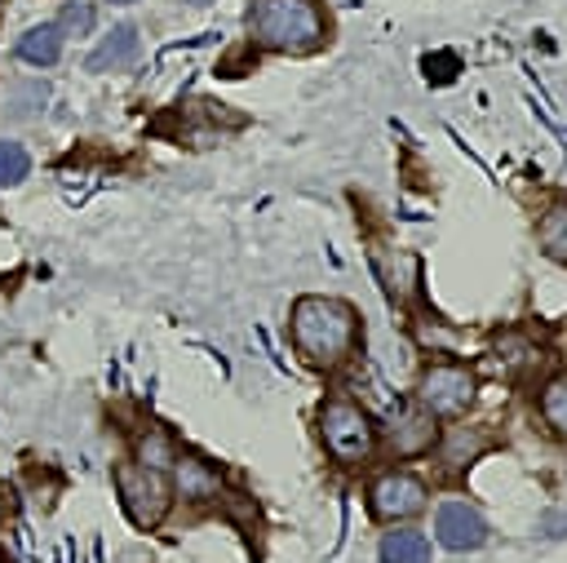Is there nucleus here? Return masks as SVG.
Returning <instances> with one entry per match:
<instances>
[{
  "instance_id": "11",
  "label": "nucleus",
  "mask_w": 567,
  "mask_h": 563,
  "mask_svg": "<svg viewBox=\"0 0 567 563\" xmlns=\"http://www.w3.org/2000/svg\"><path fill=\"white\" fill-rule=\"evenodd\" d=\"M381 563H430V541L416 528H399L381 536Z\"/></svg>"
},
{
  "instance_id": "19",
  "label": "nucleus",
  "mask_w": 567,
  "mask_h": 563,
  "mask_svg": "<svg viewBox=\"0 0 567 563\" xmlns=\"http://www.w3.org/2000/svg\"><path fill=\"white\" fill-rule=\"evenodd\" d=\"M0 519H4V488H0Z\"/></svg>"
},
{
  "instance_id": "6",
  "label": "nucleus",
  "mask_w": 567,
  "mask_h": 563,
  "mask_svg": "<svg viewBox=\"0 0 567 563\" xmlns=\"http://www.w3.org/2000/svg\"><path fill=\"white\" fill-rule=\"evenodd\" d=\"M368 510H372L377 519H385V523L412 519V514L425 510V483H421L412 470H385V474H377L372 488H368Z\"/></svg>"
},
{
  "instance_id": "17",
  "label": "nucleus",
  "mask_w": 567,
  "mask_h": 563,
  "mask_svg": "<svg viewBox=\"0 0 567 563\" xmlns=\"http://www.w3.org/2000/svg\"><path fill=\"white\" fill-rule=\"evenodd\" d=\"M27 168H31L27 151H22L18 142H0V186L22 182V177H27Z\"/></svg>"
},
{
  "instance_id": "15",
  "label": "nucleus",
  "mask_w": 567,
  "mask_h": 563,
  "mask_svg": "<svg viewBox=\"0 0 567 563\" xmlns=\"http://www.w3.org/2000/svg\"><path fill=\"white\" fill-rule=\"evenodd\" d=\"M137 461H142V465H151V470H164V465H173V461H177V452H173V439H168L164 430L146 426V430L137 434Z\"/></svg>"
},
{
  "instance_id": "12",
  "label": "nucleus",
  "mask_w": 567,
  "mask_h": 563,
  "mask_svg": "<svg viewBox=\"0 0 567 563\" xmlns=\"http://www.w3.org/2000/svg\"><path fill=\"white\" fill-rule=\"evenodd\" d=\"M58 53H62V31L58 27H31L18 40V58L31 62V66H53Z\"/></svg>"
},
{
  "instance_id": "20",
  "label": "nucleus",
  "mask_w": 567,
  "mask_h": 563,
  "mask_svg": "<svg viewBox=\"0 0 567 563\" xmlns=\"http://www.w3.org/2000/svg\"><path fill=\"white\" fill-rule=\"evenodd\" d=\"M111 4H133V0H111Z\"/></svg>"
},
{
  "instance_id": "14",
  "label": "nucleus",
  "mask_w": 567,
  "mask_h": 563,
  "mask_svg": "<svg viewBox=\"0 0 567 563\" xmlns=\"http://www.w3.org/2000/svg\"><path fill=\"white\" fill-rule=\"evenodd\" d=\"M540 417L558 439H567V377H554L540 390Z\"/></svg>"
},
{
  "instance_id": "10",
  "label": "nucleus",
  "mask_w": 567,
  "mask_h": 563,
  "mask_svg": "<svg viewBox=\"0 0 567 563\" xmlns=\"http://www.w3.org/2000/svg\"><path fill=\"white\" fill-rule=\"evenodd\" d=\"M137 58V31L133 27H115L93 53H89V71H115V66H128Z\"/></svg>"
},
{
  "instance_id": "1",
  "label": "nucleus",
  "mask_w": 567,
  "mask_h": 563,
  "mask_svg": "<svg viewBox=\"0 0 567 563\" xmlns=\"http://www.w3.org/2000/svg\"><path fill=\"white\" fill-rule=\"evenodd\" d=\"M359 337V315L354 306L337 297H301L292 306V341L315 368H332L350 355Z\"/></svg>"
},
{
  "instance_id": "9",
  "label": "nucleus",
  "mask_w": 567,
  "mask_h": 563,
  "mask_svg": "<svg viewBox=\"0 0 567 563\" xmlns=\"http://www.w3.org/2000/svg\"><path fill=\"white\" fill-rule=\"evenodd\" d=\"M173 465H177L173 483H177V492H182L186 501H208V497L221 492V474H217L204 457H177Z\"/></svg>"
},
{
  "instance_id": "22",
  "label": "nucleus",
  "mask_w": 567,
  "mask_h": 563,
  "mask_svg": "<svg viewBox=\"0 0 567 563\" xmlns=\"http://www.w3.org/2000/svg\"><path fill=\"white\" fill-rule=\"evenodd\" d=\"M0 9H4V0H0Z\"/></svg>"
},
{
  "instance_id": "7",
  "label": "nucleus",
  "mask_w": 567,
  "mask_h": 563,
  "mask_svg": "<svg viewBox=\"0 0 567 563\" xmlns=\"http://www.w3.org/2000/svg\"><path fill=\"white\" fill-rule=\"evenodd\" d=\"M385 434H390V443H394L399 457L425 452L434 443V412H425L412 399H394V408L385 412Z\"/></svg>"
},
{
  "instance_id": "16",
  "label": "nucleus",
  "mask_w": 567,
  "mask_h": 563,
  "mask_svg": "<svg viewBox=\"0 0 567 563\" xmlns=\"http://www.w3.org/2000/svg\"><path fill=\"white\" fill-rule=\"evenodd\" d=\"M483 443H487L483 430H470V434H465V430H452L447 443H443V461H447V465H461V461H470Z\"/></svg>"
},
{
  "instance_id": "4",
  "label": "nucleus",
  "mask_w": 567,
  "mask_h": 563,
  "mask_svg": "<svg viewBox=\"0 0 567 563\" xmlns=\"http://www.w3.org/2000/svg\"><path fill=\"white\" fill-rule=\"evenodd\" d=\"M115 492H120V505L124 514L137 523V528H155L164 514H168V479L164 470H151L142 461H120L115 465Z\"/></svg>"
},
{
  "instance_id": "18",
  "label": "nucleus",
  "mask_w": 567,
  "mask_h": 563,
  "mask_svg": "<svg viewBox=\"0 0 567 563\" xmlns=\"http://www.w3.org/2000/svg\"><path fill=\"white\" fill-rule=\"evenodd\" d=\"M58 31H71V35H89V31H93V4H84V0L66 4V9H62V18H58Z\"/></svg>"
},
{
  "instance_id": "5",
  "label": "nucleus",
  "mask_w": 567,
  "mask_h": 563,
  "mask_svg": "<svg viewBox=\"0 0 567 563\" xmlns=\"http://www.w3.org/2000/svg\"><path fill=\"white\" fill-rule=\"evenodd\" d=\"M470 399H474V372L470 368H461V364H434V368H425L421 390H416V403L425 412L456 417V412H465Z\"/></svg>"
},
{
  "instance_id": "21",
  "label": "nucleus",
  "mask_w": 567,
  "mask_h": 563,
  "mask_svg": "<svg viewBox=\"0 0 567 563\" xmlns=\"http://www.w3.org/2000/svg\"><path fill=\"white\" fill-rule=\"evenodd\" d=\"M190 4H208V0H190Z\"/></svg>"
},
{
  "instance_id": "13",
  "label": "nucleus",
  "mask_w": 567,
  "mask_h": 563,
  "mask_svg": "<svg viewBox=\"0 0 567 563\" xmlns=\"http://www.w3.org/2000/svg\"><path fill=\"white\" fill-rule=\"evenodd\" d=\"M536 235H540V248H545L554 262H567V204H549Z\"/></svg>"
},
{
  "instance_id": "3",
  "label": "nucleus",
  "mask_w": 567,
  "mask_h": 563,
  "mask_svg": "<svg viewBox=\"0 0 567 563\" xmlns=\"http://www.w3.org/2000/svg\"><path fill=\"white\" fill-rule=\"evenodd\" d=\"M319 439H323V448H328V457L337 465H359V461H368L377 430H372V421H368V412L359 403L328 399L319 408Z\"/></svg>"
},
{
  "instance_id": "2",
  "label": "nucleus",
  "mask_w": 567,
  "mask_h": 563,
  "mask_svg": "<svg viewBox=\"0 0 567 563\" xmlns=\"http://www.w3.org/2000/svg\"><path fill=\"white\" fill-rule=\"evenodd\" d=\"M248 27L261 49L310 53L323 44V13L315 0H252Z\"/></svg>"
},
{
  "instance_id": "8",
  "label": "nucleus",
  "mask_w": 567,
  "mask_h": 563,
  "mask_svg": "<svg viewBox=\"0 0 567 563\" xmlns=\"http://www.w3.org/2000/svg\"><path fill=\"white\" fill-rule=\"evenodd\" d=\"M434 536L447 550H478L487 541V523L470 501H443L434 510Z\"/></svg>"
}]
</instances>
